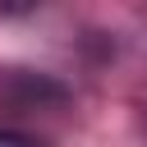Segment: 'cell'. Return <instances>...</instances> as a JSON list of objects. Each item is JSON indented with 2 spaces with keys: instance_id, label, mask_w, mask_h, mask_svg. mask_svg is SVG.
I'll return each instance as SVG.
<instances>
[{
  "instance_id": "6da1fadb",
  "label": "cell",
  "mask_w": 147,
  "mask_h": 147,
  "mask_svg": "<svg viewBox=\"0 0 147 147\" xmlns=\"http://www.w3.org/2000/svg\"><path fill=\"white\" fill-rule=\"evenodd\" d=\"M0 147H46V142L23 133V129H0Z\"/></svg>"
}]
</instances>
